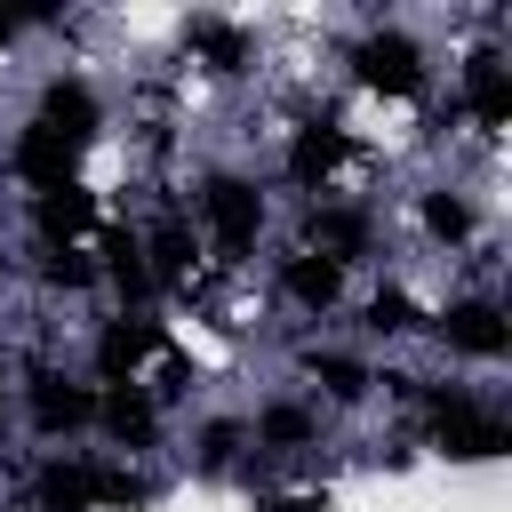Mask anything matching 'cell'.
Masks as SVG:
<instances>
[{"mask_svg": "<svg viewBox=\"0 0 512 512\" xmlns=\"http://www.w3.org/2000/svg\"><path fill=\"white\" fill-rule=\"evenodd\" d=\"M432 432H440L448 456H504V448H512V432H504L496 416H480L472 400H456V392L432 400Z\"/></svg>", "mask_w": 512, "mask_h": 512, "instance_id": "cell-1", "label": "cell"}, {"mask_svg": "<svg viewBox=\"0 0 512 512\" xmlns=\"http://www.w3.org/2000/svg\"><path fill=\"white\" fill-rule=\"evenodd\" d=\"M200 208H208V232H216L224 256H240V248L256 240V224H264V200H256V184H240V176H216Z\"/></svg>", "mask_w": 512, "mask_h": 512, "instance_id": "cell-2", "label": "cell"}, {"mask_svg": "<svg viewBox=\"0 0 512 512\" xmlns=\"http://www.w3.org/2000/svg\"><path fill=\"white\" fill-rule=\"evenodd\" d=\"M360 80H368V88H392V96H416V88H424V72H416V48H408L400 32H376V40H360Z\"/></svg>", "mask_w": 512, "mask_h": 512, "instance_id": "cell-3", "label": "cell"}, {"mask_svg": "<svg viewBox=\"0 0 512 512\" xmlns=\"http://www.w3.org/2000/svg\"><path fill=\"white\" fill-rule=\"evenodd\" d=\"M72 152H80L72 136H56L48 120H32V128H24V144H16V168H24L32 184H48V192H56V184H64V168H72Z\"/></svg>", "mask_w": 512, "mask_h": 512, "instance_id": "cell-4", "label": "cell"}, {"mask_svg": "<svg viewBox=\"0 0 512 512\" xmlns=\"http://www.w3.org/2000/svg\"><path fill=\"white\" fill-rule=\"evenodd\" d=\"M464 104H472L488 128L512 112V80H504V56H496V48H480V56H472V72H464Z\"/></svg>", "mask_w": 512, "mask_h": 512, "instance_id": "cell-5", "label": "cell"}, {"mask_svg": "<svg viewBox=\"0 0 512 512\" xmlns=\"http://www.w3.org/2000/svg\"><path fill=\"white\" fill-rule=\"evenodd\" d=\"M440 328H448V344H464V352H504V344H512V328H504L496 304H456Z\"/></svg>", "mask_w": 512, "mask_h": 512, "instance_id": "cell-6", "label": "cell"}, {"mask_svg": "<svg viewBox=\"0 0 512 512\" xmlns=\"http://www.w3.org/2000/svg\"><path fill=\"white\" fill-rule=\"evenodd\" d=\"M40 120H48L56 136H72V144H80V136L96 128V96H88L80 80H56V88H48V104H40Z\"/></svg>", "mask_w": 512, "mask_h": 512, "instance_id": "cell-7", "label": "cell"}, {"mask_svg": "<svg viewBox=\"0 0 512 512\" xmlns=\"http://www.w3.org/2000/svg\"><path fill=\"white\" fill-rule=\"evenodd\" d=\"M40 224H48V240H64V248H72V232H88V224H96V200H88L80 184H56V192L40 200Z\"/></svg>", "mask_w": 512, "mask_h": 512, "instance_id": "cell-8", "label": "cell"}, {"mask_svg": "<svg viewBox=\"0 0 512 512\" xmlns=\"http://www.w3.org/2000/svg\"><path fill=\"white\" fill-rule=\"evenodd\" d=\"M336 160H344V136H336V128H328V120H312V128H304V136H296V152H288V168H296V176H304V184H320V176H328V168H336Z\"/></svg>", "mask_w": 512, "mask_h": 512, "instance_id": "cell-9", "label": "cell"}, {"mask_svg": "<svg viewBox=\"0 0 512 512\" xmlns=\"http://www.w3.org/2000/svg\"><path fill=\"white\" fill-rule=\"evenodd\" d=\"M32 408H40V424H48V432L88 424V392H72L64 376H40V384H32Z\"/></svg>", "mask_w": 512, "mask_h": 512, "instance_id": "cell-10", "label": "cell"}, {"mask_svg": "<svg viewBox=\"0 0 512 512\" xmlns=\"http://www.w3.org/2000/svg\"><path fill=\"white\" fill-rule=\"evenodd\" d=\"M152 272H160V280H184V272H192V232H184V216H160V224H152Z\"/></svg>", "mask_w": 512, "mask_h": 512, "instance_id": "cell-11", "label": "cell"}, {"mask_svg": "<svg viewBox=\"0 0 512 512\" xmlns=\"http://www.w3.org/2000/svg\"><path fill=\"white\" fill-rule=\"evenodd\" d=\"M152 344H160V328H152V320H120V328L104 336V368H112V376H128Z\"/></svg>", "mask_w": 512, "mask_h": 512, "instance_id": "cell-12", "label": "cell"}, {"mask_svg": "<svg viewBox=\"0 0 512 512\" xmlns=\"http://www.w3.org/2000/svg\"><path fill=\"white\" fill-rule=\"evenodd\" d=\"M312 240L336 248V256H360V248H368V224H360L352 208H320V216H312Z\"/></svg>", "mask_w": 512, "mask_h": 512, "instance_id": "cell-13", "label": "cell"}, {"mask_svg": "<svg viewBox=\"0 0 512 512\" xmlns=\"http://www.w3.org/2000/svg\"><path fill=\"white\" fill-rule=\"evenodd\" d=\"M288 288H296L304 304H328V296H336V256H296V264H288Z\"/></svg>", "mask_w": 512, "mask_h": 512, "instance_id": "cell-14", "label": "cell"}, {"mask_svg": "<svg viewBox=\"0 0 512 512\" xmlns=\"http://www.w3.org/2000/svg\"><path fill=\"white\" fill-rule=\"evenodd\" d=\"M80 488L104 496V504H144V480L136 472H112V464H80Z\"/></svg>", "mask_w": 512, "mask_h": 512, "instance_id": "cell-15", "label": "cell"}, {"mask_svg": "<svg viewBox=\"0 0 512 512\" xmlns=\"http://www.w3.org/2000/svg\"><path fill=\"white\" fill-rule=\"evenodd\" d=\"M104 416H112V432H120V440H144V432H152V408H144V392H128V384L104 400Z\"/></svg>", "mask_w": 512, "mask_h": 512, "instance_id": "cell-16", "label": "cell"}, {"mask_svg": "<svg viewBox=\"0 0 512 512\" xmlns=\"http://www.w3.org/2000/svg\"><path fill=\"white\" fill-rule=\"evenodd\" d=\"M40 504H48V512H88V488H80V464H72V472H48V480H40Z\"/></svg>", "mask_w": 512, "mask_h": 512, "instance_id": "cell-17", "label": "cell"}, {"mask_svg": "<svg viewBox=\"0 0 512 512\" xmlns=\"http://www.w3.org/2000/svg\"><path fill=\"white\" fill-rule=\"evenodd\" d=\"M192 40H200V48H208V56H216V64H224V72H232V64H240V32H232V24H200V32H192Z\"/></svg>", "mask_w": 512, "mask_h": 512, "instance_id": "cell-18", "label": "cell"}, {"mask_svg": "<svg viewBox=\"0 0 512 512\" xmlns=\"http://www.w3.org/2000/svg\"><path fill=\"white\" fill-rule=\"evenodd\" d=\"M312 368H320V376H328V392H360V384H368V376H360V368H352V360H312Z\"/></svg>", "mask_w": 512, "mask_h": 512, "instance_id": "cell-19", "label": "cell"}, {"mask_svg": "<svg viewBox=\"0 0 512 512\" xmlns=\"http://www.w3.org/2000/svg\"><path fill=\"white\" fill-rule=\"evenodd\" d=\"M424 216H432V232H448V240H456V232H464V224H472V216H464V208H456V200H432V208H424Z\"/></svg>", "mask_w": 512, "mask_h": 512, "instance_id": "cell-20", "label": "cell"}, {"mask_svg": "<svg viewBox=\"0 0 512 512\" xmlns=\"http://www.w3.org/2000/svg\"><path fill=\"white\" fill-rule=\"evenodd\" d=\"M264 432H272V440H304V416H296V408H272Z\"/></svg>", "mask_w": 512, "mask_h": 512, "instance_id": "cell-21", "label": "cell"}, {"mask_svg": "<svg viewBox=\"0 0 512 512\" xmlns=\"http://www.w3.org/2000/svg\"><path fill=\"white\" fill-rule=\"evenodd\" d=\"M376 328H408V296H376Z\"/></svg>", "mask_w": 512, "mask_h": 512, "instance_id": "cell-22", "label": "cell"}, {"mask_svg": "<svg viewBox=\"0 0 512 512\" xmlns=\"http://www.w3.org/2000/svg\"><path fill=\"white\" fill-rule=\"evenodd\" d=\"M0 40H8V24H0Z\"/></svg>", "mask_w": 512, "mask_h": 512, "instance_id": "cell-23", "label": "cell"}]
</instances>
